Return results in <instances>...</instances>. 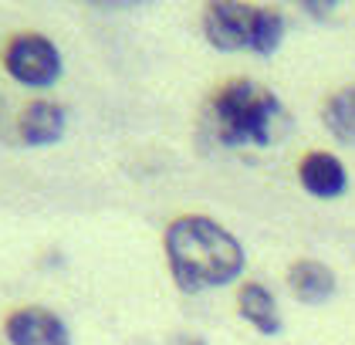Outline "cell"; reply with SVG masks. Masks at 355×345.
<instances>
[{
  "label": "cell",
  "instance_id": "cell-12",
  "mask_svg": "<svg viewBox=\"0 0 355 345\" xmlns=\"http://www.w3.org/2000/svg\"><path fill=\"white\" fill-rule=\"evenodd\" d=\"M301 10H304V14H311V17H318V21H322V17H328V14H331V10H335V3H311V0H304V3H301Z\"/></svg>",
  "mask_w": 355,
  "mask_h": 345
},
{
  "label": "cell",
  "instance_id": "cell-10",
  "mask_svg": "<svg viewBox=\"0 0 355 345\" xmlns=\"http://www.w3.org/2000/svg\"><path fill=\"white\" fill-rule=\"evenodd\" d=\"M322 122L331 133V139H338L342 146H355V85L328 95L325 108H322Z\"/></svg>",
  "mask_w": 355,
  "mask_h": 345
},
{
  "label": "cell",
  "instance_id": "cell-11",
  "mask_svg": "<svg viewBox=\"0 0 355 345\" xmlns=\"http://www.w3.org/2000/svg\"><path fill=\"white\" fill-rule=\"evenodd\" d=\"M284 31H288V21L281 10H271V7H257V21H254V37H250V51L261 54V58H271L281 41H284Z\"/></svg>",
  "mask_w": 355,
  "mask_h": 345
},
{
  "label": "cell",
  "instance_id": "cell-6",
  "mask_svg": "<svg viewBox=\"0 0 355 345\" xmlns=\"http://www.w3.org/2000/svg\"><path fill=\"white\" fill-rule=\"evenodd\" d=\"M301 190L315 200H338L349 190V169L331 153H308L298 162Z\"/></svg>",
  "mask_w": 355,
  "mask_h": 345
},
{
  "label": "cell",
  "instance_id": "cell-5",
  "mask_svg": "<svg viewBox=\"0 0 355 345\" xmlns=\"http://www.w3.org/2000/svg\"><path fill=\"white\" fill-rule=\"evenodd\" d=\"M3 332H7L10 345H71L68 325L55 312L37 308V305L10 312L3 321Z\"/></svg>",
  "mask_w": 355,
  "mask_h": 345
},
{
  "label": "cell",
  "instance_id": "cell-2",
  "mask_svg": "<svg viewBox=\"0 0 355 345\" xmlns=\"http://www.w3.org/2000/svg\"><path fill=\"white\" fill-rule=\"evenodd\" d=\"M288 112L281 99L261 81L234 78L210 99L207 108V126L220 146L237 149V146H271L277 135L288 129Z\"/></svg>",
  "mask_w": 355,
  "mask_h": 345
},
{
  "label": "cell",
  "instance_id": "cell-4",
  "mask_svg": "<svg viewBox=\"0 0 355 345\" xmlns=\"http://www.w3.org/2000/svg\"><path fill=\"white\" fill-rule=\"evenodd\" d=\"M254 21H257V7L234 3V0H214L203 10V37L210 41V48L223 54L250 51Z\"/></svg>",
  "mask_w": 355,
  "mask_h": 345
},
{
  "label": "cell",
  "instance_id": "cell-3",
  "mask_svg": "<svg viewBox=\"0 0 355 345\" xmlns=\"http://www.w3.org/2000/svg\"><path fill=\"white\" fill-rule=\"evenodd\" d=\"M3 68L24 88H51L64 71V61H61V51L51 37L14 34L3 48Z\"/></svg>",
  "mask_w": 355,
  "mask_h": 345
},
{
  "label": "cell",
  "instance_id": "cell-7",
  "mask_svg": "<svg viewBox=\"0 0 355 345\" xmlns=\"http://www.w3.org/2000/svg\"><path fill=\"white\" fill-rule=\"evenodd\" d=\"M64 126H68L64 108L55 106V102H48V99H37V102H31V106L21 112L17 133H21V142H24V146L41 149V146H55L58 139L64 135Z\"/></svg>",
  "mask_w": 355,
  "mask_h": 345
},
{
  "label": "cell",
  "instance_id": "cell-13",
  "mask_svg": "<svg viewBox=\"0 0 355 345\" xmlns=\"http://www.w3.org/2000/svg\"><path fill=\"white\" fill-rule=\"evenodd\" d=\"M173 345H207V342H203V339H196V335H176Z\"/></svg>",
  "mask_w": 355,
  "mask_h": 345
},
{
  "label": "cell",
  "instance_id": "cell-9",
  "mask_svg": "<svg viewBox=\"0 0 355 345\" xmlns=\"http://www.w3.org/2000/svg\"><path fill=\"white\" fill-rule=\"evenodd\" d=\"M237 308H241V319L250 325V328H257L261 335H281V328H284V321H281V312H277V301H274V294L264 288V285H257V281H247L241 285V292H237Z\"/></svg>",
  "mask_w": 355,
  "mask_h": 345
},
{
  "label": "cell",
  "instance_id": "cell-8",
  "mask_svg": "<svg viewBox=\"0 0 355 345\" xmlns=\"http://www.w3.org/2000/svg\"><path fill=\"white\" fill-rule=\"evenodd\" d=\"M288 288L298 298L301 305H325L335 298V271L315 258H301L288 267Z\"/></svg>",
  "mask_w": 355,
  "mask_h": 345
},
{
  "label": "cell",
  "instance_id": "cell-1",
  "mask_svg": "<svg viewBox=\"0 0 355 345\" xmlns=\"http://www.w3.org/2000/svg\"><path fill=\"white\" fill-rule=\"evenodd\" d=\"M163 247L169 274L180 285V292L187 294H203L223 288V285H234L247 264L241 240L223 224L200 217V213L176 217L166 227Z\"/></svg>",
  "mask_w": 355,
  "mask_h": 345
}]
</instances>
